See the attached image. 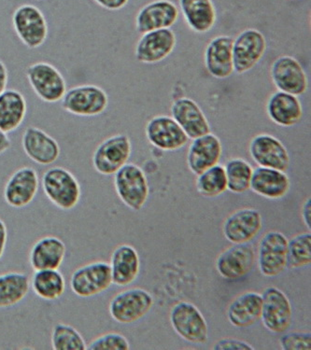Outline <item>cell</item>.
I'll return each instance as SVG.
<instances>
[{
	"instance_id": "6da1fadb",
	"label": "cell",
	"mask_w": 311,
	"mask_h": 350,
	"mask_svg": "<svg viewBox=\"0 0 311 350\" xmlns=\"http://www.w3.org/2000/svg\"><path fill=\"white\" fill-rule=\"evenodd\" d=\"M42 185L46 198L61 211H72L80 203V183L66 168L55 167L46 171L42 176Z\"/></svg>"
},
{
	"instance_id": "7a4b0ae2",
	"label": "cell",
	"mask_w": 311,
	"mask_h": 350,
	"mask_svg": "<svg viewBox=\"0 0 311 350\" xmlns=\"http://www.w3.org/2000/svg\"><path fill=\"white\" fill-rule=\"evenodd\" d=\"M114 187L120 200L134 211L144 208L149 198L150 186L146 175L134 163H126L114 174Z\"/></svg>"
},
{
	"instance_id": "3957f363",
	"label": "cell",
	"mask_w": 311,
	"mask_h": 350,
	"mask_svg": "<svg viewBox=\"0 0 311 350\" xmlns=\"http://www.w3.org/2000/svg\"><path fill=\"white\" fill-rule=\"evenodd\" d=\"M154 299L144 288L122 291L111 299L109 314L114 321L121 324L136 323L146 316L152 308Z\"/></svg>"
},
{
	"instance_id": "277c9868",
	"label": "cell",
	"mask_w": 311,
	"mask_h": 350,
	"mask_svg": "<svg viewBox=\"0 0 311 350\" xmlns=\"http://www.w3.org/2000/svg\"><path fill=\"white\" fill-rule=\"evenodd\" d=\"M61 104L66 111L76 116L95 117L108 108L109 97L101 87L86 84L66 92Z\"/></svg>"
},
{
	"instance_id": "5b68a950",
	"label": "cell",
	"mask_w": 311,
	"mask_h": 350,
	"mask_svg": "<svg viewBox=\"0 0 311 350\" xmlns=\"http://www.w3.org/2000/svg\"><path fill=\"white\" fill-rule=\"evenodd\" d=\"M170 323L178 336L191 344L203 345L208 341V323L192 303L180 302L173 306Z\"/></svg>"
},
{
	"instance_id": "8992f818",
	"label": "cell",
	"mask_w": 311,
	"mask_h": 350,
	"mask_svg": "<svg viewBox=\"0 0 311 350\" xmlns=\"http://www.w3.org/2000/svg\"><path fill=\"white\" fill-rule=\"evenodd\" d=\"M112 285L111 267L108 262H94L74 271L70 278V288L81 298L94 297L109 290Z\"/></svg>"
},
{
	"instance_id": "52a82bcc",
	"label": "cell",
	"mask_w": 311,
	"mask_h": 350,
	"mask_svg": "<svg viewBox=\"0 0 311 350\" xmlns=\"http://www.w3.org/2000/svg\"><path fill=\"white\" fill-rule=\"evenodd\" d=\"M27 80L36 94L47 103L62 100L67 83L60 71L49 63L39 62L28 66Z\"/></svg>"
},
{
	"instance_id": "ba28073f",
	"label": "cell",
	"mask_w": 311,
	"mask_h": 350,
	"mask_svg": "<svg viewBox=\"0 0 311 350\" xmlns=\"http://www.w3.org/2000/svg\"><path fill=\"white\" fill-rule=\"evenodd\" d=\"M12 24L18 38L28 48H39L47 40V21L42 12L34 5L25 4L17 8Z\"/></svg>"
},
{
	"instance_id": "9c48e42d",
	"label": "cell",
	"mask_w": 311,
	"mask_h": 350,
	"mask_svg": "<svg viewBox=\"0 0 311 350\" xmlns=\"http://www.w3.org/2000/svg\"><path fill=\"white\" fill-rule=\"evenodd\" d=\"M131 153V142L126 135H112L96 148L93 155L94 167L101 175H114L129 162Z\"/></svg>"
},
{
	"instance_id": "30bf717a",
	"label": "cell",
	"mask_w": 311,
	"mask_h": 350,
	"mask_svg": "<svg viewBox=\"0 0 311 350\" xmlns=\"http://www.w3.org/2000/svg\"><path fill=\"white\" fill-rule=\"evenodd\" d=\"M262 323L273 334H284L293 321V308L284 291L269 287L262 293Z\"/></svg>"
},
{
	"instance_id": "8fae6325",
	"label": "cell",
	"mask_w": 311,
	"mask_h": 350,
	"mask_svg": "<svg viewBox=\"0 0 311 350\" xmlns=\"http://www.w3.org/2000/svg\"><path fill=\"white\" fill-rule=\"evenodd\" d=\"M267 51V40L259 30L249 28L234 40L233 63L236 74L252 70L261 61Z\"/></svg>"
},
{
	"instance_id": "7c38bea8",
	"label": "cell",
	"mask_w": 311,
	"mask_h": 350,
	"mask_svg": "<svg viewBox=\"0 0 311 350\" xmlns=\"http://www.w3.org/2000/svg\"><path fill=\"white\" fill-rule=\"evenodd\" d=\"M288 240L282 232L271 231L262 237L259 244L258 267L267 278H275L287 268Z\"/></svg>"
},
{
	"instance_id": "4fadbf2b",
	"label": "cell",
	"mask_w": 311,
	"mask_h": 350,
	"mask_svg": "<svg viewBox=\"0 0 311 350\" xmlns=\"http://www.w3.org/2000/svg\"><path fill=\"white\" fill-rule=\"evenodd\" d=\"M271 79L278 90L299 96L308 90L307 74L297 58L280 56L272 64Z\"/></svg>"
},
{
	"instance_id": "5bb4252c",
	"label": "cell",
	"mask_w": 311,
	"mask_h": 350,
	"mask_svg": "<svg viewBox=\"0 0 311 350\" xmlns=\"http://www.w3.org/2000/svg\"><path fill=\"white\" fill-rule=\"evenodd\" d=\"M249 154L259 167L286 172L290 167V154L284 143L269 134L256 135L249 143Z\"/></svg>"
},
{
	"instance_id": "9a60e30c",
	"label": "cell",
	"mask_w": 311,
	"mask_h": 350,
	"mask_svg": "<svg viewBox=\"0 0 311 350\" xmlns=\"http://www.w3.org/2000/svg\"><path fill=\"white\" fill-rule=\"evenodd\" d=\"M40 188V178L33 167L15 171L4 188L5 202L14 208H24L34 201Z\"/></svg>"
},
{
	"instance_id": "2e32d148",
	"label": "cell",
	"mask_w": 311,
	"mask_h": 350,
	"mask_svg": "<svg viewBox=\"0 0 311 350\" xmlns=\"http://www.w3.org/2000/svg\"><path fill=\"white\" fill-rule=\"evenodd\" d=\"M145 132L150 144L165 152L182 149L189 142V137L177 122L165 115L154 117L148 122Z\"/></svg>"
},
{
	"instance_id": "e0dca14e",
	"label": "cell",
	"mask_w": 311,
	"mask_h": 350,
	"mask_svg": "<svg viewBox=\"0 0 311 350\" xmlns=\"http://www.w3.org/2000/svg\"><path fill=\"white\" fill-rule=\"evenodd\" d=\"M256 264V252L247 244H234L224 250L216 260V269L224 280H239L252 272Z\"/></svg>"
},
{
	"instance_id": "ac0fdd59",
	"label": "cell",
	"mask_w": 311,
	"mask_h": 350,
	"mask_svg": "<svg viewBox=\"0 0 311 350\" xmlns=\"http://www.w3.org/2000/svg\"><path fill=\"white\" fill-rule=\"evenodd\" d=\"M176 43L177 38L170 28L145 33L137 43L136 59L149 65L161 62L172 55Z\"/></svg>"
},
{
	"instance_id": "d6986e66",
	"label": "cell",
	"mask_w": 311,
	"mask_h": 350,
	"mask_svg": "<svg viewBox=\"0 0 311 350\" xmlns=\"http://www.w3.org/2000/svg\"><path fill=\"white\" fill-rule=\"evenodd\" d=\"M22 147L27 157L40 165H53L61 154L58 142L43 130L34 126L25 130Z\"/></svg>"
},
{
	"instance_id": "ffe728a7",
	"label": "cell",
	"mask_w": 311,
	"mask_h": 350,
	"mask_svg": "<svg viewBox=\"0 0 311 350\" xmlns=\"http://www.w3.org/2000/svg\"><path fill=\"white\" fill-rule=\"evenodd\" d=\"M262 228V217L254 208H243L229 216L224 224V234L233 244L252 241Z\"/></svg>"
},
{
	"instance_id": "44dd1931",
	"label": "cell",
	"mask_w": 311,
	"mask_h": 350,
	"mask_svg": "<svg viewBox=\"0 0 311 350\" xmlns=\"http://www.w3.org/2000/svg\"><path fill=\"white\" fill-rule=\"evenodd\" d=\"M172 118L182 127L189 139L211 133V124L205 113L193 99L180 97L173 102Z\"/></svg>"
},
{
	"instance_id": "7402d4cb",
	"label": "cell",
	"mask_w": 311,
	"mask_h": 350,
	"mask_svg": "<svg viewBox=\"0 0 311 350\" xmlns=\"http://www.w3.org/2000/svg\"><path fill=\"white\" fill-rule=\"evenodd\" d=\"M178 7L170 0H155L141 8L136 17V29L140 34L170 28L178 21Z\"/></svg>"
},
{
	"instance_id": "603a6c76",
	"label": "cell",
	"mask_w": 311,
	"mask_h": 350,
	"mask_svg": "<svg viewBox=\"0 0 311 350\" xmlns=\"http://www.w3.org/2000/svg\"><path fill=\"white\" fill-rule=\"evenodd\" d=\"M223 154L220 139L213 133L193 139L187 152V165L191 172L200 175L204 171L218 165Z\"/></svg>"
},
{
	"instance_id": "cb8c5ba5",
	"label": "cell",
	"mask_w": 311,
	"mask_h": 350,
	"mask_svg": "<svg viewBox=\"0 0 311 350\" xmlns=\"http://www.w3.org/2000/svg\"><path fill=\"white\" fill-rule=\"evenodd\" d=\"M233 43L234 38L230 36H219L206 46L205 66L208 72L214 78L224 80L234 72Z\"/></svg>"
},
{
	"instance_id": "d4e9b609",
	"label": "cell",
	"mask_w": 311,
	"mask_h": 350,
	"mask_svg": "<svg viewBox=\"0 0 311 350\" xmlns=\"http://www.w3.org/2000/svg\"><path fill=\"white\" fill-rule=\"evenodd\" d=\"M67 254V247L59 237H42L33 245L29 254V265L34 271L59 269Z\"/></svg>"
},
{
	"instance_id": "484cf974",
	"label": "cell",
	"mask_w": 311,
	"mask_h": 350,
	"mask_svg": "<svg viewBox=\"0 0 311 350\" xmlns=\"http://www.w3.org/2000/svg\"><path fill=\"white\" fill-rule=\"evenodd\" d=\"M112 284L126 287L139 275L140 259L137 250L130 245H121L112 252L111 264Z\"/></svg>"
},
{
	"instance_id": "4316f807",
	"label": "cell",
	"mask_w": 311,
	"mask_h": 350,
	"mask_svg": "<svg viewBox=\"0 0 311 350\" xmlns=\"http://www.w3.org/2000/svg\"><path fill=\"white\" fill-rule=\"evenodd\" d=\"M290 181L284 171L259 167L254 170L251 190L262 198L277 200L289 193Z\"/></svg>"
},
{
	"instance_id": "83f0119b",
	"label": "cell",
	"mask_w": 311,
	"mask_h": 350,
	"mask_svg": "<svg viewBox=\"0 0 311 350\" xmlns=\"http://www.w3.org/2000/svg\"><path fill=\"white\" fill-rule=\"evenodd\" d=\"M267 112L274 124L282 127L295 126L303 117L302 104L298 96L280 91L270 96Z\"/></svg>"
},
{
	"instance_id": "f1b7e54d",
	"label": "cell",
	"mask_w": 311,
	"mask_h": 350,
	"mask_svg": "<svg viewBox=\"0 0 311 350\" xmlns=\"http://www.w3.org/2000/svg\"><path fill=\"white\" fill-rule=\"evenodd\" d=\"M262 308V295L254 291L242 293L229 306V323L236 328H248L261 319Z\"/></svg>"
},
{
	"instance_id": "f546056e",
	"label": "cell",
	"mask_w": 311,
	"mask_h": 350,
	"mask_svg": "<svg viewBox=\"0 0 311 350\" xmlns=\"http://www.w3.org/2000/svg\"><path fill=\"white\" fill-rule=\"evenodd\" d=\"M180 12L186 24L196 33H206L213 29L217 12L213 0H180Z\"/></svg>"
},
{
	"instance_id": "4dcf8cb0",
	"label": "cell",
	"mask_w": 311,
	"mask_h": 350,
	"mask_svg": "<svg viewBox=\"0 0 311 350\" xmlns=\"http://www.w3.org/2000/svg\"><path fill=\"white\" fill-rule=\"evenodd\" d=\"M27 106L24 96L16 90L0 94V129L5 133L14 132L25 121Z\"/></svg>"
},
{
	"instance_id": "1f68e13d",
	"label": "cell",
	"mask_w": 311,
	"mask_h": 350,
	"mask_svg": "<svg viewBox=\"0 0 311 350\" xmlns=\"http://www.w3.org/2000/svg\"><path fill=\"white\" fill-rule=\"evenodd\" d=\"M30 278L21 272H7L0 275V308L17 306L29 293Z\"/></svg>"
},
{
	"instance_id": "d6a6232c",
	"label": "cell",
	"mask_w": 311,
	"mask_h": 350,
	"mask_svg": "<svg viewBox=\"0 0 311 350\" xmlns=\"http://www.w3.org/2000/svg\"><path fill=\"white\" fill-rule=\"evenodd\" d=\"M30 286L38 297L44 301H56L66 291V280L58 269L35 271Z\"/></svg>"
},
{
	"instance_id": "836d02e7",
	"label": "cell",
	"mask_w": 311,
	"mask_h": 350,
	"mask_svg": "<svg viewBox=\"0 0 311 350\" xmlns=\"http://www.w3.org/2000/svg\"><path fill=\"white\" fill-rule=\"evenodd\" d=\"M224 170L228 180V190L236 194L244 193L249 190L254 168L247 161L234 158L226 163Z\"/></svg>"
},
{
	"instance_id": "e575fe53",
	"label": "cell",
	"mask_w": 311,
	"mask_h": 350,
	"mask_svg": "<svg viewBox=\"0 0 311 350\" xmlns=\"http://www.w3.org/2000/svg\"><path fill=\"white\" fill-rule=\"evenodd\" d=\"M196 189L201 196L208 198H216L226 193L228 191V180L224 167L218 163L198 175Z\"/></svg>"
},
{
	"instance_id": "d590c367",
	"label": "cell",
	"mask_w": 311,
	"mask_h": 350,
	"mask_svg": "<svg viewBox=\"0 0 311 350\" xmlns=\"http://www.w3.org/2000/svg\"><path fill=\"white\" fill-rule=\"evenodd\" d=\"M311 262L310 232L297 234L288 242L287 267L290 269L308 267Z\"/></svg>"
},
{
	"instance_id": "8d00e7d4",
	"label": "cell",
	"mask_w": 311,
	"mask_h": 350,
	"mask_svg": "<svg viewBox=\"0 0 311 350\" xmlns=\"http://www.w3.org/2000/svg\"><path fill=\"white\" fill-rule=\"evenodd\" d=\"M52 347L55 350H85L87 344L74 327L57 323L52 331Z\"/></svg>"
},
{
	"instance_id": "74e56055",
	"label": "cell",
	"mask_w": 311,
	"mask_h": 350,
	"mask_svg": "<svg viewBox=\"0 0 311 350\" xmlns=\"http://www.w3.org/2000/svg\"><path fill=\"white\" fill-rule=\"evenodd\" d=\"M129 349V340L118 333H109L96 337L87 346L89 350H127Z\"/></svg>"
},
{
	"instance_id": "f35d334b",
	"label": "cell",
	"mask_w": 311,
	"mask_h": 350,
	"mask_svg": "<svg viewBox=\"0 0 311 350\" xmlns=\"http://www.w3.org/2000/svg\"><path fill=\"white\" fill-rule=\"evenodd\" d=\"M280 347L284 350H310L311 334L302 332H292L280 337Z\"/></svg>"
},
{
	"instance_id": "ab89813d",
	"label": "cell",
	"mask_w": 311,
	"mask_h": 350,
	"mask_svg": "<svg viewBox=\"0 0 311 350\" xmlns=\"http://www.w3.org/2000/svg\"><path fill=\"white\" fill-rule=\"evenodd\" d=\"M213 349L215 350H254V347L241 340L226 338L217 342Z\"/></svg>"
},
{
	"instance_id": "60d3db41",
	"label": "cell",
	"mask_w": 311,
	"mask_h": 350,
	"mask_svg": "<svg viewBox=\"0 0 311 350\" xmlns=\"http://www.w3.org/2000/svg\"><path fill=\"white\" fill-rule=\"evenodd\" d=\"M94 1L109 11H119L129 4V0H94Z\"/></svg>"
},
{
	"instance_id": "b9f144b4",
	"label": "cell",
	"mask_w": 311,
	"mask_h": 350,
	"mask_svg": "<svg viewBox=\"0 0 311 350\" xmlns=\"http://www.w3.org/2000/svg\"><path fill=\"white\" fill-rule=\"evenodd\" d=\"M8 237L9 234H8L6 224L0 219V260L3 258L5 250H6Z\"/></svg>"
},
{
	"instance_id": "7bdbcfd3",
	"label": "cell",
	"mask_w": 311,
	"mask_h": 350,
	"mask_svg": "<svg viewBox=\"0 0 311 350\" xmlns=\"http://www.w3.org/2000/svg\"><path fill=\"white\" fill-rule=\"evenodd\" d=\"M8 81H9V73L5 64L0 60V94L6 90Z\"/></svg>"
},
{
	"instance_id": "ee69618b",
	"label": "cell",
	"mask_w": 311,
	"mask_h": 350,
	"mask_svg": "<svg viewBox=\"0 0 311 350\" xmlns=\"http://www.w3.org/2000/svg\"><path fill=\"white\" fill-rule=\"evenodd\" d=\"M12 147V142L7 133L0 129V155L3 154Z\"/></svg>"
},
{
	"instance_id": "f6af8a7d",
	"label": "cell",
	"mask_w": 311,
	"mask_h": 350,
	"mask_svg": "<svg viewBox=\"0 0 311 350\" xmlns=\"http://www.w3.org/2000/svg\"><path fill=\"white\" fill-rule=\"evenodd\" d=\"M310 198L307 199L306 200L304 205H303L302 208V218L303 221H304L306 226L308 227V229L310 230V224H311V208H310Z\"/></svg>"
}]
</instances>
